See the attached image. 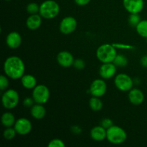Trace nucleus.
Returning <instances> with one entry per match:
<instances>
[{
  "mask_svg": "<svg viewBox=\"0 0 147 147\" xmlns=\"http://www.w3.org/2000/svg\"><path fill=\"white\" fill-rule=\"evenodd\" d=\"M106 134H107V129L100 125L93 127L90 130V137L96 142H101L105 139H106Z\"/></svg>",
  "mask_w": 147,
  "mask_h": 147,
  "instance_id": "dca6fc26",
  "label": "nucleus"
},
{
  "mask_svg": "<svg viewBox=\"0 0 147 147\" xmlns=\"http://www.w3.org/2000/svg\"><path fill=\"white\" fill-rule=\"evenodd\" d=\"M50 90L45 85H38L36 86L32 90L33 99L36 103L45 104L48 101L50 98Z\"/></svg>",
  "mask_w": 147,
  "mask_h": 147,
  "instance_id": "423d86ee",
  "label": "nucleus"
},
{
  "mask_svg": "<svg viewBox=\"0 0 147 147\" xmlns=\"http://www.w3.org/2000/svg\"><path fill=\"white\" fill-rule=\"evenodd\" d=\"M103 127H104L106 129H108L109 128H110L111 126H112L113 125V121L111 119H105L101 121V123H100Z\"/></svg>",
  "mask_w": 147,
  "mask_h": 147,
  "instance_id": "c756f323",
  "label": "nucleus"
},
{
  "mask_svg": "<svg viewBox=\"0 0 147 147\" xmlns=\"http://www.w3.org/2000/svg\"><path fill=\"white\" fill-rule=\"evenodd\" d=\"M49 147H65V144L60 139H55L50 141L48 144Z\"/></svg>",
  "mask_w": 147,
  "mask_h": 147,
  "instance_id": "bb28decb",
  "label": "nucleus"
},
{
  "mask_svg": "<svg viewBox=\"0 0 147 147\" xmlns=\"http://www.w3.org/2000/svg\"><path fill=\"white\" fill-rule=\"evenodd\" d=\"M73 66L76 69H78V70H83L85 67V66H86V63L82 59H77V60H74Z\"/></svg>",
  "mask_w": 147,
  "mask_h": 147,
  "instance_id": "c85d7f7f",
  "label": "nucleus"
},
{
  "mask_svg": "<svg viewBox=\"0 0 147 147\" xmlns=\"http://www.w3.org/2000/svg\"><path fill=\"white\" fill-rule=\"evenodd\" d=\"M113 45L116 48L119 49H125V50H131V49H134V46L126 44H122V43H115V44H113Z\"/></svg>",
  "mask_w": 147,
  "mask_h": 147,
  "instance_id": "7c9ffc66",
  "label": "nucleus"
},
{
  "mask_svg": "<svg viewBox=\"0 0 147 147\" xmlns=\"http://www.w3.org/2000/svg\"><path fill=\"white\" fill-rule=\"evenodd\" d=\"M71 131H72V132H73L74 134H76L81 133V131H82L81 129H80V128L78 126H73V127L71 128Z\"/></svg>",
  "mask_w": 147,
  "mask_h": 147,
  "instance_id": "72a5a7b5",
  "label": "nucleus"
},
{
  "mask_svg": "<svg viewBox=\"0 0 147 147\" xmlns=\"http://www.w3.org/2000/svg\"><path fill=\"white\" fill-rule=\"evenodd\" d=\"M5 1H10V0H5Z\"/></svg>",
  "mask_w": 147,
  "mask_h": 147,
  "instance_id": "c9c22d12",
  "label": "nucleus"
},
{
  "mask_svg": "<svg viewBox=\"0 0 147 147\" xmlns=\"http://www.w3.org/2000/svg\"><path fill=\"white\" fill-rule=\"evenodd\" d=\"M14 128L18 134L24 136L30 133L32 129V126L31 121L29 119L26 118H20L16 121Z\"/></svg>",
  "mask_w": 147,
  "mask_h": 147,
  "instance_id": "9d476101",
  "label": "nucleus"
},
{
  "mask_svg": "<svg viewBox=\"0 0 147 147\" xmlns=\"http://www.w3.org/2000/svg\"><path fill=\"white\" fill-rule=\"evenodd\" d=\"M90 1V0H75V2L79 6L87 5Z\"/></svg>",
  "mask_w": 147,
  "mask_h": 147,
  "instance_id": "473e14b6",
  "label": "nucleus"
},
{
  "mask_svg": "<svg viewBox=\"0 0 147 147\" xmlns=\"http://www.w3.org/2000/svg\"><path fill=\"white\" fill-rule=\"evenodd\" d=\"M141 22V17L139 14H131L129 17V24L131 27H136Z\"/></svg>",
  "mask_w": 147,
  "mask_h": 147,
  "instance_id": "393cba45",
  "label": "nucleus"
},
{
  "mask_svg": "<svg viewBox=\"0 0 147 147\" xmlns=\"http://www.w3.org/2000/svg\"><path fill=\"white\" fill-rule=\"evenodd\" d=\"M19 101V93L14 89H9L6 90L1 96V103L3 106L7 109H13L17 107Z\"/></svg>",
  "mask_w": 147,
  "mask_h": 147,
  "instance_id": "39448f33",
  "label": "nucleus"
},
{
  "mask_svg": "<svg viewBox=\"0 0 147 147\" xmlns=\"http://www.w3.org/2000/svg\"><path fill=\"white\" fill-rule=\"evenodd\" d=\"M77 25V21L74 17H66L60 22V31L64 34H71L76 30Z\"/></svg>",
  "mask_w": 147,
  "mask_h": 147,
  "instance_id": "1a4fd4ad",
  "label": "nucleus"
},
{
  "mask_svg": "<svg viewBox=\"0 0 147 147\" xmlns=\"http://www.w3.org/2000/svg\"><path fill=\"white\" fill-rule=\"evenodd\" d=\"M34 103H35V102H34V99H33L32 97L26 98L24 100V101H23V104H24V106L27 108H29V107L31 108L32 106L34 105Z\"/></svg>",
  "mask_w": 147,
  "mask_h": 147,
  "instance_id": "2f4dec72",
  "label": "nucleus"
},
{
  "mask_svg": "<svg viewBox=\"0 0 147 147\" xmlns=\"http://www.w3.org/2000/svg\"><path fill=\"white\" fill-rule=\"evenodd\" d=\"M1 120L3 126L7 128L11 127L12 126H14L16 122L14 116L10 112H6V113H3Z\"/></svg>",
  "mask_w": 147,
  "mask_h": 147,
  "instance_id": "aec40b11",
  "label": "nucleus"
},
{
  "mask_svg": "<svg viewBox=\"0 0 147 147\" xmlns=\"http://www.w3.org/2000/svg\"><path fill=\"white\" fill-rule=\"evenodd\" d=\"M125 9L130 14H139L144 9V0H123Z\"/></svg>",
  "mask_w": 147,
  "mask_h": 147,
  "instance_id": "9b49d317",
  "label": "nucleus"
},
{
  "mask_svg": "<svg viewBox=\"0 0 147 147\" xmlns=\"http://www.w3.org/2000/svg\"><path fill=\"white\" fill-rule=\"evenodd\" d=\"M136 32L142 37L147 38V20H141L136 27Z\"/></svg>",
  "mask_w": 147,
  "mask_h": 147,
  "instance_id": "4be33fe9",
  "label": "nucleus"
},
{
  "mask_svg": "<svg viewBox=\"0 0 147 147\" xmlns=\"http://www.w3.org/2000/svg\"><path fill=\"white\" fill-rule=\"evenodd\" d=\"M20 79L22 86L27 89H33L37 86V80L32 75H24Z\"/></svg>",
  "mask_w": 147,
  "mask_h": 147,
  "instance_id": "6ab92c4d",
  "label": "nucleus"
},
{
  "mask_svg": "<svg viewBox=\"0 0 147 147\" xmlns=\"http://www.w3.org/2000/svg\"><path fill=\"white\" fill-rule=\"evenodd\" d=\"M116 73V66L113 63H103L99 70V74L103 79L108 80L115 76Z\"/></svg>",
  "mask_w": 147,
  "mask_h": 147,
  "instance_id": "f8f14e48",
  "label": "nucleus"
},
{
  "mask_svg": "<svg viewBox=\"0 0 147 147\" xmlns=\"http://www.w3.org/2000/svg\"><path fill=\"white\" fill-rule=\"evenodd\" d=\"M3 68L6 76L12 80L21 78L25 71L24 62L17 56H11L6 59Z\"/></svg>",
  "mask_w": 147,
  "mask_h": 147,
  "instance_id": "f257e3e1",
  "label": "nucleus"
},
{
  "mask_svg": "<svg viewBox=\"0 0 147 147\" xmlns=\"http://www.w3.org/2000/svg\"><path fill=\"white\" fill-rule=\"evenodd\" d=\"M6 43L11 49L18 48L22 44V37L17 32H11L8 34L6 38Z\"/></svg>",
  "mask_w": 147,
  "mask_h": 147,
  "instance_id": "4468645a",
  "label": "nucleus"
},
{
  "mask_svg": "<svg viewBox=\"0 0 147 147\" xmlns=\"http://www.w3.org/2000/svg\"><path fill=\"white\" fill-rule=\"evenodd\" d=\"M89 106L94 111H98L103 108V102L99 97L93 96L89 100Z\"/></svg>",
  "mask_w": 147,
  "mask_h": 147,
  "instance_id": "412c9836",
  "label": "nucleus"
},
{
  "mask_svg": "<svg viewBox=\"0 0 147 147\" xmlns=\"http://www.w3.org/2000/svg\"><path fill=\"white\" fill-rule=\"evenodd\" d=\"M7 76H0V89L1 90H4L9 86V80Z\"/></svg>",
  "mask_w": 147,
  "mask_h": 147,
  "instance_id": "cd10ccee",
  "label": "nucleus"
},
{
  "mask_svg": "<svg viewBox=\"0 0 147 147\" xmlns=\"http://www.w3.org/2000/svg\"><path fill=\"white\" fill-rule=\"evenodd\" d=\"M74 57L73 55L67 51H62L57 56V61L60 66L63 67H69L73 65Z\"/></svg>",
  "mask_w": 147,
  "mask_h": 147,
  "instance_id": "ddd939ff",
  "label": "nucleus"
},
{
  "mask_svg": "<svg viewBox=\"0 0 147 147\" xmlns=\"http://www.w3.org/2000/svg\"><path fill=\"white\" fill-rule=\"evenodd\" d=\"M116 47L113 45L104 44L100 45L96 51V56L102 63H113L117 55Z\"/></svg>",
  "mask_w": 147,
  "mask_h": 147,
  "instance_id": "7ed1b4c3",
  "label": "nucleus"
},
{
  "mask_svg": "<svg viewBox=\"0 0 147 147\" xmlns=\"http://www.w3.org/2000/svg\"><path fill=\"white\" fill-rule=\"evenodd\" d=\"M106 139L113 144H121L127 139V134L120 126L113 125L107 129Z\"/></svg>",
  "mask_w": 147,
  "mask_h": 147,
  "instance_id": "20e7f679",
  "label": "nucleus"
},
{
  "mask_svg": "<svg viewBox=\"0 0 147 147\" xmlns=\"http://www.w3.org/2000/svg\"><path fill=\"white\" fill-rule=\"evenodd\" d=\"M141 65L144 67L147 68V55H144L142 57V59H141Z\"/></svg>",
  "mask_w": 147,
  "mask_h": 147,
  "instance_id": "f704fd0d",
  "label": "nucleus"
},
{
  "mask_svg": "<svg viewBox=\"0 0 147 147\" xmlns=\"http://www.w3.org/2000/svg\"><path fill=\"white\" fill-rule=\"evenodd\" d=\"M113 63L116 67H123L128 64V59L123 55H117Z\"/></svg>",
  "mask_w": 147,
  "mask_h": 147,
  "instance_id": "5701e85b",
  "label": "nucleus"
},
{
  "mask_svg": "<svg viewBox=\"0 0 147 147\" xmlns=\"http://www.w3.org/2000/svg\"><path fill=\"white\" fill-rule=\"evenodd\" d=\"M27 11L30 14H37L40 11V6L37 3H30L27 6Z\"/></svg>",
  "mask_w": 147,
  "mask_h": 147,
  "instance_id": "a878e982",
  "label": "nucleus"
},
{
  "mask_svg": "<svg viewBox=\"0 0 147 147\" xmlns=\"http://www.w3.org/2000/svg\"><path fill=\"white\" fill-rule=\"evenodd\" d=\"M17 131L14 129V128L8 127L4 130V133H3V136H4V139H7V140H11V139H14L15 137L16 134H17Z\"/></svg>",
  "mask_w": 147,
  "mask_h": 147,
  "instance_id": "b1692460",
  "label": "nucleus"
},
{
  "mask_svg": "<svg viewBox=\"0 0 147 147\" xmlns=\"http://www.w3.org/2000/svg\"><path fill=\"white\" fill-rule=\"evenodd\" d=\"M114 83L116 87L119 90L123 92L129 91L131 90L134 81L131 78L125 73H120L115 78Z\"/></svg>",
  "mask_w": 147,
  "mask_h": 147,
  "instance_id": "0eeeda50",
  "label": "nucleus"
},
{
  "mask_svg": "<svg viewBox=\"0 0 147 147\" xmlns=\"http://www.w3.org/2000/svg\"><path fill=\"white\" fill-rule=\"evenodd\" d=\"M106 90H107V86L103 79H96L93 80L90 85L89 91L93 96L100 98L104 96Z\"/></svg>",
  "mask_w": 147,
  "mask_h": 147,
  "instance_id": "6e6552de",
  "label": "nucleus"
},
{
  "mask_svg": "<svg viewBox=\"0 0 147 147\" xmlns=\"http://www.w3.org/2000/svg\"><path fill=\"white\" fill-rule=\"evenodd\" d=\"M60 12V6L54 0H46L40 6L39 14L42 17L50 20L57 17Z\"/></svg>",
  "mask_w": 147,
  "mask_h": 147,
  "instance_id": "f03ea898",
  "label": "nucleus"
},
{
  "mask_svg": "<svg viewBox=\"0 0 147 147\" xmlns=\"http://www.w3.org/2000/svg\"><path fill=\"white\" fill-rule=\"evenodd\" d=\"M30 113L32 116L37 120L42 119L46 115V109L42 104L40 103H36L35 105H33L30 109Z\"/></svg>",
  "mask_w": 147,
  "mask_h": 147,
  "instance_id": "a211bd4d",
  "label": "nucleus"
},
{
  "mask_svg": "<svg viewBox=\"0 0 147 147\" xmlns=\"http://www.w3.org/2000/svg\"><path fill=\"white\" fill-rule=\"evenodd\" d=\"M129 100L132 104L138 105L142 104L144 100V95L141 90L137 88H134L129 90Z\"/></svg>",
  "mask_w": 147,
  "mask_h": 147,
  "instance_id": "2eb2a0df",
  "label": "nucleus"
},
{
  "mask_svg": "<svg viewBox=\"0 0 147 147\" xmlns=\"http://www.w3.org/2000/svg\"><path fill=\"white\" fill-rule=\"evenodd\" d=\"M42 17L40 14H31L29 16L26 21V25L27 28L31 30H35L41 26Z\"/></svg>",
  "mask_w": 147,
  "mask_h": 147,
  "instance_id": "f3484780",
  "label": "nucleus"
}]
</instances>
